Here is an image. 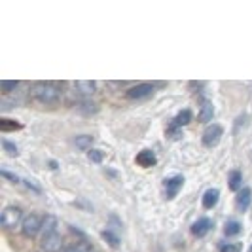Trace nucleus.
<instances>
[{"mask_svg": "<svg viewBox=\"0 0 252 252\" xmlns=\"http://www.w3.org/2000/svg\"><path fill=\"white\" fill-rule=\"evenodd\" d=\"M191 118H193V114H191V110H188V108H186V110H182V112H178V114H177V118L173 120V124H175L177 127H180V129H182V127L188 126L189 122H191Z\"/></svg>", "mask_w": 252, "mask_h": 252, "instance_id": "nucleus-15", "label": "nucleus"}, {"mask_svg": "<svg viewBox=\"0 0 252 252\" xmlns=\"http://www.w3.org/2000/svg\"><path fill=\"white\" fill-rule=\"evenodd\" d=\"M102 239L106 241L112 249H118V247H120V237H118L114 231H110V229H104V231H102Z\"/></svg>", "mask_w": 252, "mask_h": 252, "instance_id": "nucleus-20", "label": "nucleus"}, {"mask_svg": "<svg viewBox=\"0 0 252 252\" xmlns=\"http://www.w3.org/2000/svg\"><path fill=\"white\" fill-rule=\"evenodd\" d=\"M249 252H252V245H251V249H249Z\"/></svg>", "mask_w": 252, "mask_h": 252, "instance_id": "nucleus-30", "label": "nucleus"}, {"mask_svg": "<svg viewBox=\"0 0 252 252\" xmlns=\"http://www.w3.org/2000/svg\"><path fill=\"white\" fill-rule=\"evenodd\" d=\"M23 209L21 207H15V205H8L4 211H2V215H0V224L2 227H6V229H15L17 226H21L23 224Z\"/></svg>", "mask_w": 252, "mask_h": 252, "instance_id": "nucleus-3", "label": "nucleus"}, {"mask_svg": "<svg viewBox=\"0 0 252 252\" xmlns=\"http://www.w3.org/2000/svg\"><path fill=\"white\" fill-rule=\"evenodd\" d=\"M241 229H243L241 222H237V220H229V222L226 224V227H224V233H226L227 237H233V235H239Z\"/></svg>", "mask_w": 252, "mask_h": 252, "instance_id": "nucleus-17", "label": "nucleus"}, {"mask_svg": "<svg viewBox=\"0 0 252 252\" xmlns=\"http://www.w3.org/2000/svg\"><path fill=\"white\" fill-rule=\"evenodd\" d=\"M211 227H213V220L211 218H199L193 226H191V233L195 235V237H205L209 231H211Z\"/></svg>", "mask_w": 252, "mask_h": 252, "instance_id": "nucleus-9", "label": "nucleus"}, {"mask_svg": "<svg viewBox=\"0 0 252 252\" xmlns=\"http://www.w3.org/2000/svg\"><path fill=\"white\" fill-rule=\"evenodd\" d=\"M137 165H140V167H144V169H148V167H154L156 165V154L152 150H142V152H139L137 154Z\"/></svg>", "mask_w": 252, "mask_h": 252, "instance_id": "nucleus-10", "label": "nucleus"}, {"mask_svg": "<svg viewBox=\"0 0 252 252\" xmlns=\"http://www.w3.org/2000/svg\"><path fill=\"white\" fill-rule=\"evenodd\" d=\"M213 114H215V108H213V102L203 99L201 101V112H199V120L201 122H211L213 120Z\"/></svg>", "mask_w": 252, "mask_h": 252, "instance_id": "nucleus-13", "label": "nucleus"}, {"mask_svg": "<svg viewBox=\"0 0 252 252\" xmlns=\"http://www.w3.org/2000/svg\"><path fill=\"white\" fill-rule=\"evenodd\" d=\"M218 251L220 252H241V245L239 243H220Z\"/></svg>", "mask_w": 252, "mask_h": 252, "instance_id": "nucleus-22", "label": "nucleus"}, {"mask_svg": "<svg viewBox=\"0 0 252 252\" xmlns=\"http://www.w3.org/2000/svg\"><path fill=\"white\" fill-rule=\"evenodd\" d=\"M167 135H169L171 139L177 140V139H180V135H182V129H180V127H177L175 124H171V127L167 129Z\"/></svg>", "mask_w": 252, "mask_h": 252, "instance_id": "nucleus-26", "label": "nucleus"}, {"mask_svg": "<svg viewBox=\"0 0 252 252\" xmlns=\"http://www.w3.org/2000/svg\"><path fill=\"white\" fill-rule=\"evenodd\" d=\"M127 99L131 101H139V99H148L150 95H154V86L148 84V82H142V84H137L131 89H127Z\"/></svg>", "mask_w": 252, "mask_h": 252, "instance_id": "nucleus-5", "label": "nucleus"}, {"mask_svg": "<svg viewBox=\"0 0 252 252\" xmlns=\"http://www.w3.org/2000/svg\"><path fill=\"white\" fill-rule=\"evenodd\" d=\"M44 220L46 216L38 215V213H29V215L23 218V224H21V233L25 237H36L38 233L44 229Z\"/></svg>", "mask_w": 252, "mask_h": 252, "instance_id": "nucleus-2", "label": "nucleus"}, {"mask_svg": "<svg viewBox=\"0 0 252 252\" xmlns=\"http://www.w3.org/2000/svg\"><path fill=\"white\" fill-rule=\"evenodd\" d=\"M0 86H2V89H4V93H10V91H13V89L17 88L19 84H17V82H8V80H2V84H0Z\"/></svg>", "mask_w": 252, "mask_h": 252, "instance_id": "nucleus-27", "label": "nucleus"}, {"mask_svg": "<svg viewBox=\"0 0 252 252\" xmlns=\"http://www.w3.org/2000/svg\"><path fill=\"white\" fill-rule=\"evenodd\" d=\"M218 197H220V189L216 188L207 189L205 195H203V207L205 209H213L216 203H218Z\"/></svg>", "mask_w": 252, "mask_h": 252, "instance_id": "nucleus-11", "label": "nucleus"}, {"mask_svg": "<svg viewBox=\"0 0 252 252\" xmlns=\"http://www.w3.org/2000/svg\"><path fill=\"white\" fill-rule=\"evenodd\" d=\"M88 159L91 163H101L102 161V152L101 150H89L88 152Z\"/></svg>", "mask_w": 252, "mask_h": 252, "instance_id": "nucleus-24", "label": "nucleus"}, {"mask_svg": "<svg viewBox=\"0 0 252 252\" xmlns=\"http://www.w3.org/2000/svg\"><path fill=\"white\" fill-rule=\"evenodd\" d=\"M227 182H229V189H233V191H239V189L243 188V175H241L239 169H233V171L229 173Z\"/></svg>", "mask_w": 252, "mask_h": 252, "instance_id": "nucleus-12", "label": "nucleus"}, {"mask_svg": "<svg viewBox=\"0 0 252 252\" xmlns=\"http://www.w3.org/2000/svg\"><path fill=\"white\" fill-rule=\"evenodd\" d=\"M74 86L78 88V91H80L82 95H93V93H95V88H97V84L91 82V80H80V82H76Z\"/></svg>", "mask_w": 252, "mask_h": 252, "instance_id": "nucleus-14", "label": "nucleus"}, {"mask_svg": "<svg viewBox=\"0 0 252 252\" xmlns=\"http://www.w3.org/2000/svg\"><path fill=\"white\" fill-rule=\"evenodd\" d=\"M0 129H2V131H15V129H21V124H17L15 120L2 118V120H0Z\"/></svg>", "mask_w": 252, "mask_h": 252, "instance_id": "nucleus-21", "label": "nucleus"}, {"mask_svg": "<svg viewBox=\"0 0 252 252\" xmlns=\"http://www.w3.org/2000/svg\"><path fill=\"white\" fill-rule=\"evenodd\" d=\"M2 146H4V150L8 152V154H10V156H17V154H19V152H17V146H15V144H13V142H10V140H2Z\"/></svg>", "mask_w": 252, "mask_h": 252, "instance_id": "nucleus-25", "label": "nucleus"}, {"mask_svg": "<svg viewBox=\"0 0 252 252\" xmlns=\"http://www.w3.org/2000/svg\"><path fill=\"white\" fill-rule=\"evenodd\" d=\"M76 142V148H80V150H91V144H93V137H89V135H80V137H76L74 139Z\"/></svg>", "mask_w": 252, "mask_h": 252, "instance_id": "nucleus-18", "label": "nucleus"}, {"mask_svg": "<svg viewBox=\"0 0 252 252\" xmlns=\"http://www.w3.org/2000/svg\"><path fill=\"white\" fill-rule=\"evenodd\" d=\"M25 184H27V186H29V188H32V189H34V191H40V186H36V184H34L32 180H25Z\"/></svg>", "mask_w": 252, "mask_h": 252, "instance_id": "nucleus-29", "label": "nucleus"}, {"mask_svg": "<svg viewBox=\"0 0 252 252\" xmlns=\"http://www.w3.org/2000/svg\"><path fill=\"white\" fill-rule=\"evenodd\" d=\"M63 252H91V245L86 243V241H78V243H74V245L66 247Z\"/></svg>", "mask_w": 252, "mask_h": 252, "instance_id": "nucleus-19", "label": "nucleus"}, {"mask_svg": "<svg viewBox=\"0 0 252 252\" xmlns=\"http://www.w3.org/2000/svg\"><path fill=\"white\" fill-rule=\"evenodd\" d=\"M32 97L40 104L50 106V104H55L61 99V89L57 88V84H53V82H36L32 86Z\"/></svg>", "mask_w": 252, "mask_h": 252, "instance_id": "nucleus-1", "label": "nucleus"}, {"mask_svg": "<svg viewBox=\"0 0 252 252\" xmlns=\"http://www.w3.org/2000/svg\"><path fill=\"white\" fill-rule=\"evenodd\" d=\"M0 173H2V177H4V178H8V180H12V182H15V184H17V182L21 180V178L17 177V175H13V173H10V171H6V169H2Z\"/></svg>", "mask_w": 252, "mask_h": 252, "instance_id": "nucleus-28", "label": "nucleus"}, {"mask_svg": "<svg viewBox=\"0 0 252 252\" xmlns=\"http://www.w3.org/2000/svg\"><path fill=\"white\" fill-rule=\"evenodd\" d=\"M252 201V191L251 188H241L239 193H237V199H235V207L239 213H245L249 207H251Z\"/></svg>", "mask_w": 252, "mask_h": 252, "instance_id": "nucleus-8", "label": "nucleus"}, {"mask_svg": "<svg viewBox=\"0 0 252 252\" xmlns=\"http://www.w3.org/2000/svg\"><path fill=\"white\" fill-rule=\"evenodd\" d=\"M57 227H59V222H57V218H55L53 215H46V220H44V229H42V235L57 231Z\"/></svg>", "mask_w": 252, "mask_h": 252, "instance_id": "nucleus-16", "label": "nucleus"}, {"mask_svg": "<svg viewBox=\"0 0 252 252\" xmlns=\"http://www.w3.org/2000/svg\"><path fill=\"white\" fill-rule=\"evenodd\" d=\"M222 137H224V127L220 126V124H211L203 131V144L207 148H215V146L220 144Z\"/></svg>", "mask_w": 252, "mask_h": 252, "instance_id": "nucleus-4", "label": "nucleus"}, {"mask_svg": "<svg viewBox=\"0 0 252 252\" xmlns=\"http://www.w3.org/2000/svg\"><path fill=\"white\" fill-rule=\"evenodd\" d=\"M59 249H61V235H59V231H53V233L42 235V241H40V252H57Z\"/></svg>", "mask_w": 252, "mask_h": 252, "instance_id": "nucleus-6", "label": "nucleus"}, {"mask_svg": "<svg viewBox=\"0 0 252 252\" xmlns=\"http://www.w3.org/2000/svg\"><path fill=\"white\" fill-rule=\"evenodd\" d=\"M82 112H86V114H93V112H97V104L95 102H89V101H84V102H80V106H78Z\"/></svg>", "mask_w": 252, "mask_h": 252, "instance_id": "nucleus-23", "label": "nucleus"}, {"mask_svg": "<svg viewBox=\"0 0 252 252\" xmlns=\"http://www.w3.org/2000/svg\"><path fill=\"white\" fill-rule=\"evenodd\" d=\"M182 184H184V177H171V178H165V195H167V199H175L178 193V189L182 188Z\"/></svg>", "mask_w": 252, "mask_h": 252, "instance_id": "nucleus-7", "label": "nucleus"}]
</instances>
